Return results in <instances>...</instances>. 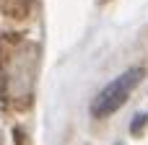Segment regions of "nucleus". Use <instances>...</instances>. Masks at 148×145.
I'll list each match as a JSON object with an SVG mask.
<instances>
[{
  "instance_id": "1",
  "label": "nucleus",
  "mask_w": 148,
  "mask_h": 145,
  "mask_svg": "<svg viewBox=\"0 0 148 145\" xmlns=\"http://www.w3.org/2000/svg\"><path fill=\"white\" fill-rule=\"evenodd\" d=\"M143 75H146L143 67H130V70L120 73L109 86H104V88L99 91V96L94 99V104H91L94 117H112V114L130 99V93L140 86Z\"/></svg>"
}]
</instances>
